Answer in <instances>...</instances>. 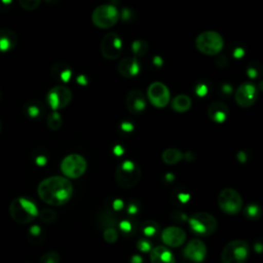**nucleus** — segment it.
<instances>
[{
    "mask_svg": "<svg viewBox=\"0 0 263 263\" xmlns=\"http://www.w3.org/2000/svg\"><path fill=\"white\" fill-rule=\"evenodd\" d=\"M37 192L40 199L45 203L60 206L71 199L73 195V186L67 178L52 176L39 183Z\"/></svg>",
    "mask_w": 263,
    "mask_h": 263,
    "instance_id": "obj_1",
    "label": "nucleus"
},
{
    "mask_svg": "<svg viewBox=\"0 0 263 263\" xmlns=\"http://www.w3.org/2000/svg\"><path fill=\"white\" fill-rule=\"evenodd\" d=\"M38 213L36 203L28 197H16L9 204V215L18 224L31 223L38 217Z\"/></svg>",
    "mask_w": 263,
    "mask_h": 263,
    "instance_id": "obj_2",
    "label": "nucleus"
},
{
    "mask_svg": "<svg viewBox=\"0 0 263 263\" xmlns=\"http://www.w3.org/2000/svg\"><path fill=\"white\" fill-rule=\"evenodd\" d=\"M140 166L132 160L122 161L115 171V182L122 189L135 187L141 180Z\"/></svg>",
    "mask_w": 263,
    "mask_h": 263,
    "instance_id": "obj_3",
    "label": "nucleus"
},
{
    "mask_svg": "<svg viewBox=\"0 0 263 263\" xmlns=\"http://www.w3.org/2000/svg\"><path fill=\"white\" fill-rule=\"evenodd\" d=\"M188 222L191 231L199 236H209L213 234L218 226L216 218L204 212H198L191 215Z\"/></svg>",
    "mask_w": 263,
    "mask_h": 263,
    "instance_id": "obj_4",
    "label": "nucleus"
},
{
    "mask_svg": "<svg viewBox=\"0 0 263 263\" xmlns=\"http://www.w3.org/2000/svg\"><path fill=\"white\" fill-rule=\"evenodd\" d=\"M250 253V247L247 241L234 239L229 241L221 253L222 263H245Z\"/></svg>",
    "mask_w": 263,
    "mask_h": 263,
    "instance_id": "obj_5",
    "label": "nucleus"
},
{
    "mask_svg": "<svg viewBox=\"0 0 263 263\" xmlns=\"http://www.w3.org/2000/svg\"><path fill=\"white\" fill-rule=\"evenodd\" d=\"M198 51L206 55H215L219 53L223 46V37L216 31H205L200 33L195 40Z\"/></svg>",
    "mask_w": 263,
    "mask_h": 263,
    "instance_id": "obj_6",
    "label": "nucleus"
},
{
    "mask_svg": "<svg viewBox=\"0 0 263 263\" xmlns=\"http://www.w3.org/2000/svg\"><path fill=\"white\" fill-rule=\"evenodd\" d=\"M119 20L117 8L111 4H102L95 8L91 13L93 25L100 29L112 28Z\"/></svg>",
    "mask_w": 263,
    "mask_h": 263,
    "instance_id": "obj_7",
    "label": "nucleus"
},
{
    "mask_svg": "<svg viewBox=\"0 0 263 263\" xmlns=\"http://www.w3.org/2000/svg\"><path fill=\"white\" fill-rule=\"evenodd\" d=\"M242 203L240 194L232 188L223 189L218 196L219 208L227 215H235L240 212Z\"/></svg>",
    "mask_w": 263,
    "mask_h": 263,
    "instance_id": "obj_8",
    "label": "nucleus"
},
{
    "mask_svg": "<svg viewBox=\"0 0 263 263\" xmlns=\"http://www.w3.org/2000/svg\"><path fill=\"white\" fill-rule=\"evenodd\" d=\"M87 167L86 160L79 154H69L61 162V171L67 178L77 179L81 177Z\"/></svg>",
    "mask_w": 263,
    "mask_h": 263,
    "instance_id": "obj_9",
    "label": "nucleus"
},
{
    "mask_svg": "<svg viewBox=\"0 0 263 263\" xmlns=\"http://www.w3.org/2000/svg\"><path fill=\"white\" fill-rule=\"evenodd\" d=\"M72 100L71 90L64 85H57L51 87L46 95V102L53 110H60L67 107Z\"/></svg>",
    "mask_w": 263,
    "mask_h": 263,
    "instance_id": "obj_10",
    "label": "nucleus"
},
{
    "mask_svg": "<svg viewBox=\"0 0 263 263\" xmlns=\"http://www.w3.org/2000/svg\"><path fill=\"white\" fill-rule=\"evenodd\" d=\"M121 50L122 41L116 33L110 32L104 36L101 42V52L105 59L115 60L120 55Z\"/></svg>",
    "mask_w": 263,
    "mask_h": 263,
    "instance_id": "obj_11",
    "label": "nucleus"
},
{
    "mask_svg": "<svg viewBox=\"0 0 263 263\" xmlns=\"http://www.w3.org/2000/svg\"><path fill=\"white\" fill-rule=\"evenodd\" d=\"M148 99L150 103L156 108L165 107L171 99L170 90L165 84L162 82H152L147 90Z\"/></svg>",
    "mask_w": 263,
    "mask_h": 263,
    "instance_id": "obj_12",
    "label": "nucleus"
},
{
    "mask_svg": "<svg viewBox=\"0 0 263 263\" xmlns=\"http://www.w3.org/2000/svg\"><path fill=\"white\" fill-rule=\"evenodd\" d=\"M258 90L255 84L251 82H245L240 84L234 95L235 102L242 108H249L253 106L257 100Z\"/></svg>",
    "mask_w": 263,
    "mask_h": 263,
    "instance_id": "obj_13",
    "label": "nucleus"
},
{
    "mask_svg": "<svg viewBox=\"0 0 263 263\" xmlns=\"http://www.w3.org/2000/svg\"><path fill=\"white\" fill-rule=\"evenodd\" d=\"M184 257L189 259L192 262L199 263L202 262L206 256V247L205 245L197 238L191 239L183 251Z\"/></svg>",
    "mask_w": 263,
    "mask_h": 263,
    "instance_id": "obj_14",
    "label": "nucleus"
},
{
    "mask_svg": "<svg viewBox=\"0 0 263 263\" xmlns=\"http://www.w3.org/2000/svg\"><path fill=\"white\" fill-rule=\"evenodd\" d=\"M161 239L164 245L173 248H178L186 240L185 231L177 226H168L161 233Z\"/></svg>",
    "mask_w": 263,
    "mask_h": 263,
    "instance_id": "obj_15",
    "label": "nucleus"
},
{
    "mask_svg": "<svg viewBox=\"0 0 263 263\" xmlns=\"http://www.w3.org/2000/svg\"><path fill=\"white\" fill-rule=\"evenodd\" d=\"M127 110L133 114H140L146 108V100L143 92L139 89L130 90L125 99Z\"/></svg>",
    "mask_w": 263,
    "mask_h": 263,
    "instance_id": "obj_16",
    "label": "nucleus"
},
{
    "mask_svg": "<svg viewBox=\"0 0 263 263\" xmlns=\"http://www.w3.org/2000/svg\"><path fill=\"white\" fill-rule=\"evenodd\" d=\"M140 70V63L137 58H124L117 65L118 73L125 78H132L137 76Z\"/></svg>",
    "mask_w": 263,
    "mask_h": 263,
    "instance_id": "obj_17",
    "label": "nucleus"
},
{
    "mask_svg": "<svg viewBox=\"0 0 263 263\" xmlns=\"http://www.w3.org/2000/svg\"><path fill=\"white\" fill-rule=\"evenodd\" d=\"M228 115H229L228 107L220 101L213 102L208 108V116L214 122L222 123L227 119Z\"/></svg>",
    "mask_w": 263,
    "mask_h": 263,
    "instance_id": "obj_18",
    "label": "nucleus"
},
{
    "mask_svg": "<svg viewBox=\"0 0 263 263\" xmlns=\"http://www.w3.org/2000/svg\"><path fill=\"white\" fill-rule=\"evenodd\" d=\"M17 43V36L14 31L6 28L0 29V52L12 50Z\"/></svg>",
    "mask_w": 263,
    "mask_h": 263,
    "instance_id": "obj_19",
    "label": "nucleus"
},
{
    "mask_svg": "<svg viewBox=\"0 0 263 263\" xmlns=\"http://www.w3.org/2000/svg\"><path fill=\"white\" fill-rule=\"evenodd\" d=\"M151 263H176L172 252L163 246H157L150 251Z\"/></svg>",
    "mask_w": 263,
    "mask_h": 263,
    "instance_id": "obj_20",
    "label": "nucleus"
},
{
    "mask_svg": "<svg viewBox=\"0 0 263 263\" xmlns=\"http://www.w3.org/2000/svg\"><path fill=\"white\" fill-rule=\"evenodd\" d=\"M50 74L55 80L66 83L72 76V68L64 62H58L50 68Z\"/></svg>",
    "mask_w": 263,
    "mask_h": 263,
    "instance_id": "obj_21",
    "label": "nucleus"
},
{
    "mask_svg": "<svg viewBox=\"0 0 263 263\" xmlns=\"http://www.w3.org/2000/svg\"><path fill=\"white\" fill-rule=\"evenodd\" d=\"M24 112L25 114L32 119L38 118L43 113V106L42 104L37 100H30L28 101L24 106Z\"/></svg>",
    "mask_w": 263,
    "mask_h": 263,
    "instance_id": "obj_22",
    "label": "nucleus"
},
{
    "mask_svg": "<svg viewBox=\"0 0 263 263\" xmlns=\"http://www.w3.org/2000/svg\"><path fill=\"white\" fill-rule=\"evenodd\" d=\"M191 107V99L186 95H178L172 102V108L179 113L186 112Z\"/></svg>",
    "mask_w": 263,
    "mask_h": 263,
    "instance_id": "obj_23",
    "label": "nucleus"
},
{
    "mask_svg": "<svg viewBox=\"0 0 263 263\" xmlns=\"http://www.w3.org/2000/svg\"><path fill=\"white\" fill-rule=\"evenodd\" d=\"M183 158V154L180 150L175 148L165 149L161 154V159L166 164H176Z\"/></svg>",
    "mask_w": 263,
    "mask_h": 263,
    "instance_id": "obj_24",
    "label": "nucleus"
},
{
    "mask_svg": "<svg viewBox=\"0 0 263 263\" xmlns=\"http://www.w3.org/2000/svg\"><path fill=\"white\" fill-rule=\"evenodd\" d=\"M47 126L49 129L51 130H58L59 128H61L62 124H63V119L61 114L58 111H52L46 120Z\"/></svg>",
    "mask_w": 263,
    "mask_h": 263,
    "instance_id": "obj_25",
    "label": "nucleus"
},
{
    "mask_svg": "<svg viewBox=\"0 0 263 263\" xmlns=\"http://www.w3.org/2000/svg\"><path fill=\"white\" fill-rule=\"evenodd\" d=\"M33 159L38 166H43L48 161V152L43 148H38L33 153Z\"/></svg>",
    "mask_w": 263,
    "mask_h": 263,
    "instance_id": "obj_26",
    "label": "nucleus"
},
{
    "mask_svg": "<svg viewBox=\"0 0 263 263\" xmlns=\"http://www.w3.org/2000/svg\"><path fill=\"white\" fill-rule=\"evenodd\" d=\"M38 217L43 223L50 224L58 219V214L51 209H43L41 212L38 213Z\"/></svg>",
    "mask_w": 263,
    "mask_h": 263,
    "instance_id": "obj_27",
    "label": "nucleus"
},
{
    "mask_svg": "<svg viewBox=\"0 0 263 263\" xmlns=\"http://www.w3.org/2000/svg\"><path fill=\"white\" fill-rule=\"evenodd\" d=\"M141 229H142V232L146 236H153V235H155L158 232L159 226H158V224L156 222H154L152 220H148V221H145L142 224Z\"/></svg>",
    "mask_w": 263,
    "mask_h": 263,
    "instance_id": "obj_28",
    "label": "nucleus"
},
{
    "mask_svg": "<svg viewBox=\"0 0 263 263\" xmlns=\"http://www.w3.org/2000/svg\"><path fill=\"white\" fill-rule=\"evenodd\" d=\"M29 234V238L31 239V241L33 242H40L42 241L43 237H44V233L42 228L39 225H33L29 228L28 231Z\"/></svg>",
    "mask_w": 263,
    "mask_h": 263,
    "instance_id": "obj_29",
    "label": "nucleus"
},
{
    "mask_svg": "<svg viewBox=\"0 0 263 263\" xmlns=\"http://www.w3.org/2000/svg\"><path fill=\"white\" fill-rule=\"evenodd\" d=\"M132 49L136 55H144L148 50V44L144 40H136L132 44Z\"/></svg>",
    "mask_w": 263,
    "mask_h": 263,
    "instance_id": "obj_30",
    "label": "nucleus"
},
{
    "mask_svg": "<svg viewBox=\"0 0 263 263\" xmlns=\"http://www.w3.org/2000/svg\"><path fill=\"white\" fill-rule=\"evenodd\" d=\"M39 263H60V255L55 251H48L41 256Z\"/></svg>",
    "mask_w": 263,
    "mask_h": 263,
    "instance_id": "obj_31",
    "label": "nucleus"
},
{
    "mask_svg": "<svg viewBox=\"0 0 263 263\" xmlns=\"http://www.w3.org/2000/svg\"><path fill=\"white\" fill-rule=\"evenodd\" d=\"M245 215L249 218V219H252V220H255V219H258L260 216H261V210L260 208L255 204V203H251L249 204L246 210H245Z\"/></svg>",
    "mask_w": 263,
    "mask_h": 263,
    "instance_id": "obj_32",
    "label": "nucleus"
},
{
    "mask_svg": "<svg viewBox=\"0 0 263 263\" xmlns=\"http://www.w3.org/2000/svg\"><path fill=\"white\" fill-rule=\"evenodd\" d=\"M247 73L251 78L258 77L261 73V65L258 62L252 61L247 68Z\"/></svg>",
    "mask_w": 263,
    "mask_h": 263,
    "instance_id": "obj_33",
    "label": "nucleus"
},
{
    "mask_svg": "<svg viewBox=\"0 0 263 263\" xmlns=\"http://www.w3.org/2000/svg\"><path fill=\"white\" fill-rule=\"evenodd\" d=\"M104 239L109 243H114L118 238V233L113 227H107L104 231Z\"/></svg>",
    "mask_w": 263,
    "mask_h": 263,
    "instance_id": "obj_34",
    "label": "nucleus"
},
{
    "mask_svg": "<svg viewBox=\"0 0 263 263\" xmlns=\"http://www.w3.org/2000/svg\"><path fill=\"white\" fill-rule=\"evenodd\" d=\"M18 2L24 9L34 10L39 6L41 0H18Z\"/></svg>",
    "mask_w": 263,
    "mask_h": 263,
    "instance_id": "obj_35",
    "label": "nucleus"
},
{
    "mask_svg": "<svg viewBox=\"0 0 263 263\" xmlns=\"http://www.w3.org/2000/svg\"><path fill=\"white\" fill-rule=\"evenodd\" d=\"M119 227L121 229L122 232L124 233H133V229H134V224L133 222H130L129 220H124L119 224Z\"/></svg>",
    "mask_w": 263,
    "mask_h": 263,
    "instance_id": "obj_36",
    "label": "nucleus"
},
{
    "mask_svg": "<svg viewBox=\"0 0 263 263\" xmlns=\"http://www.w3.org/2000/svg\"><path fill=\"white\" fill-rule=\"evenodd\" d=\"M137 248H138L141 252H143V253L150 252L151 249H152L150 242H149L148 240H146V239H140V240L138 241V243H137Z\"/></svg>",
    "mask_w": 263,
    "mask_h": 263,
    "instance_id": "obj_37",
    "label": "nucleus"
},
{
    "mask_svg": "<svg viewBox=\"0 0 263 263\" xmlns=\"http://www.w3.org/2000/svg\"><path fill=\"white\" fill-rule=\"evenodd\" d=\"M206 86L205 85H203V84H199L197 87H196V93L198 95V96H200V97H202V96H204L205 93H206Z\"/></svg>",
    "mask_w": 263,
    "mask_h": 263,
    "instance_id": "obj_38",
    "label": "nucleus"
},
{
    "mask_svg": "<svg viewBox=\"0 0 263 263\" xmlns=\"http://www.w3.org/2000/svg\"><path fill=\"white\" fill-rule=\"evenodd\" d=\"M130 263H143V259L139 255H134L130 258Z\"/></svg>",
    "mask_w": 263,
    "mask_h": 263,
    "instance_id": "obj_39",
    "label": "nucleus"
},
{
    "mask_svg": "<svg viewBox=\"0 0 263 263\" xmlns=\"http://www.w3.org/2000/svg\"><path fill=\"white\" fill-rule=\"evenodd\" d=\"M12 3V0H0L1 7H8Z\"/></svg>",
    "mask_w": 263,
    "mask_h": 263,
    "instance_id": "obj_40",
    "label": "nucleus"
},
{
    "mask_svg": "<svg viewBox=\"0 0 263 263\" xmlns=\"http://www.w3.org/2000/svg\"><path fill=\"white\" fill-rule=\"evenodd\" d=\"M122 129H123V130H126V132H129V130L133 129V125L129 124V123L124 122V123L122 124Z\"/></svg>",
    "mask_w": 263,
    "mask_h": 263,
    "instance_id": "obj_41",
    "label": "nucleus"
},
{
    "mask_svg": "<svg viewBox=\"0 0 263 263\" xmlns=\"http://www.w3.org/2000/svg\"><path fill=\"white\" fill-rule=\"evenodd\" d=\"M255 248L258 250V252H261L262 251V248H261V245L258 242L256 246H255Z\"/></svg>",
    "mask_w": 263,
    "mask_h": 263,
    "instance_id": "obj_42",
    "label": "nucleus"
},
{
    "mask_svg": "<svg viewBox=\"0 0 263 263\" xmlns=\"http://www.w3.org/2000/svg\"><path fill=\"white\" fill-rule=\"evenodd\" d=\"M45 2H47V3H50V4H53V3H57V2H59V0H44Z\"/></svg>",
    "mask_w": 263,
    "mask_h": 263,
    "instance_id": "obj_43",
    "label": "nucleus"
},
{
    "mask_svg": "<svg viewBox=\"0 0 263 263\" xmlns=\"http://www.w3.org/2000/svg\"><path fill=\"white\" fill-rule=\"evenodd\" d=\"M1 126H2V123H1V119H0V130H1Z\"/></svg>",
    "mask_w": 263,
    "mask_h": 263,
    "instance_id": "obj_44",
    "label": "nucleus"
},
{
    "mask_svg": "<svg viewBox=\"0 0 263 263\" xmlns=\"http://www.w3.org/2000/svg\"><path fill=\"white\" fill-rule=\"evenodd\" d=\"M0 100H1V91H0Z\"/></svg>",
    "mask_w": 263,
    "mask_h": 263,
    "instance_id": "obj_45",
    "label": "nucleus"
}]
</instances>
